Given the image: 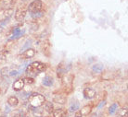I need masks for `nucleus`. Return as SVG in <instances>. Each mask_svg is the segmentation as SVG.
Wrapping results in <instances>:
<instances>
[{
  "label": "nucleus",
  "instance_id": "nucleus-1",
  "mask_svg": "<svg viewBox=\"0 0 128 117\" xmlns=\"http://www.w3.org/2000/svg\"><path fill=\"white\" fill-rule=\"evenodd\" d=\"M46 70V65L44 63L41 62H34V63L30 64L29 66L26 68V73L29 75V77L31 76H36L38 75L39 73L43 72Z\"/></svg>",
  "mask_w": 128,
  "mask_h": 117
},
{
  "label": "nucleus",
  "instance_id": "nucleus-2",
  "mask_svg": "<svg viewBox=\"0 0 128 117\" xmlns=\"http://www.w3.org/2000/svg\"><path fill=\"white\" fill-rule=\"evenodd\" d=\"M28 101H29V103L32 107L39 108L45 103L46 99L43 95L38 94V93H34V94H32L30 96Z\"/></svg>",
  "mask_w": 128,
  "mask_h": 117
},
{
  "label": "nucleus",
  "instance_id": "nucleus-3",
  "mask_svg": "<svg viewBox=\"0 0 128 117\" xmlns=\"http://www.w3.org/2000/svg\"><path fill=\"white\" fill-rule=\"evenodd\" d=\"M42 8H43V3H42L41 0H34L28 6V10L31 13L40 12Z\"/></svg>",
  "mask_w": 128,
  "mask_h": 117
},
{
  "label": "nucleus",
  "instance_id": "nucleus-4",
  "mask_svg": "<svg viewBox=\"0 0 128 117\" xmlns=\"http://www.w3.org/2000/svg\"><path fill=\"white\" fill-rule=\"evenodd\" d=\"M27 15V8L26 7H19L15 12V19L18 21H22Z\"/></svg>",
  "mask_w": 128,
  "mask_h": 117
},
{
  "label": "nucleus",
  "instance_id": "nucleus-5",
  "mask_svg": "<svg viewBox=\"0 0 128 117\" xmlns=\"http://www.w3.org/2000/svg\"><path fill=\"white\" fill-rule=\"evenodd\" d=\"M17 1L18 0H1L0 1V6L2 7V9L11 8L17 3Z\"/></svg>",
  "mask_w": 128,
  "mask_h": 117
},
{
  "label": "nucleus",
  "instance_id": "nucleus-6",
  "mask_svg": "<svg viewBox=\"0 0 128 117\" xmlns=\"http://www.w3.org/2000/svg\"><path fill=\"white\" fill-rule=\"evenodd\" d=\"M84 98L87 99V100H91V99H93L96 97V90L92 88H86V89H84Z\"/></svg>",
  "mask_w": 128,
  "mask_h": 117
},
{
  "label": "nucleus",
  "instance_id": "nucleus-7",
  "mask_svg": "<svg viewBox=\"0 0 128 117\" xmlns=\"http://www.w3.org/2000/svg\"><path fill=\"white\" fill-rule=\"evenodd\" d=\"M25 85V83H24V80L22 78L20 79H17L16 81H14L12 85V88L14 90H16V91H19V90H22L23 89V87Z\"/></svg>",
  "mask_w": 128,
  "mask_h": 117
},
{
  "label": "nucleus",
  "instance_id": "nucleus-8",
  "mask_svg": "<svg viewBox=\"0 0 128 117\" xmlns=\"http://www.w3.org/2000/svg\"><path fill=\"white\" fill-rule=\"evenodd\" d=\"M42 50H43V53L46 55V56H49V52H50V42H49V40L48 39H46L45 41H43L42 43Z\"/></svg>",
  "mask_w": 128,
  "mask_h": 117
},
{
  "label": "nucleus",
  "instance_id": "nucleus-9",
  "mask_svg": "<svg viewBox=\"0 0 128 117\" xmlns=\"http://www.w3.org/2000/svg\"><path fill=\"white\" fill-rule=\"evenodd\" d=\"M34 54H35V51L34 49H32V48H30V49H27L26 51H24L20 56L22 57V58L29 59V58H32V57L34 56Z\"/></svg>",
  "mask_w": 128,
  "mask_h": 117
},
{
  "label": "nucleus",
  "instance_id": "nucleus-10",
  "mask_svg": "<svg viewBox=\"0 0 128 117\" xmlns=\"http://www.w3.org/2000/svg\"><path fill=\"white\" fill-rule=\"evenodd\" d=\"M53 101H54V102L58 103V104H65L67 99H66L65 96H62V95H56L53 98Z\"/></svg>",
  "mask_w": 128,
  "mask_h": 117
},
{
  "label": "nucleus",
  "instance_id": "nucleus-11",
  "mask_svg": "<svg viewBox=\"0 0 128 117\" xmlns=\"http://www.w3.org/2000/svg\"><path fill=\"white\" fill-rule=\"evenodd\" d=\"M67 114V111L64 109H61V108L53 111V117H63Z\"/></svg>",
  "mask_w": 128,
  "mask_h": 117
},
{
  "label": "nucleus",
  "instance_id": "nucleus-12",
  "mask_svg": "<svg viewBox=\"0 0 128 117\" xmlns=\"http://www.w3.org/2000/svg\"><path fill=\"white\" fill-rule=\"evenodd\" d=\"M8 105L11 106V107H16L17 105L19 104V100H18L15 96H11V97H10L8 100Z\"/></svg>",
  "mask_w": 128,
  "mask_h": 117
},
{
  "label": "nucleus",
  "instance_id": "nucleus-13",
  "mask_svg": "<svg viewBox=\"0 0 128 117\" xmlns=\"http://www.w3.org/2000/svg\"><path fill=\"white\" fill-rule=\"evenodd\" d=\"M43 105H44L43 109L46 112H48V114H52L53 113V111H54V106H53V104H52L51 102H45Z\"/></svg>",
  "mask_w": 128,
  "mask_h": 117
},
{
  "label": "nucleus",
  "instance_id": "nucleus-14",
  "mask_svg": "<svg viewBox=\"0 0 128 117\" xmlns=\"http://www.w3.org/2000/svg\"><path fill=\"white\" fill-rule=\"evenodd\" d=\"M53 83H54V80H53V78H52L51 77L49 76L46 77L45 78L43 79V84L46 87H51L53 85Z\"/></svg>",
  "mask_w": 128,
  "mask_h": 117
},
{
  "label": "nucleus",
  "instance_id": "nucleus-15",
  "mask_svg": "<svg viewBox=\"0 0 128 117\" xmlns=\"http://www.w3.org/2000/svg\"><path fill=\"white\" fill-rule=\"evenodd\" d=\"M91 110H92V107L90 105H86V106H84L81 109L80 112L81 114H82V115H88L91 113Z\"/></svg>",
  "mask_w": 128,
  "mask_h": 117
},
{
  "label": "nucleus",
  "instance_id": "nucleus-16",
  "mask_svg": "<svg viewBox=\"0 0 128 117\" xmlns=\"http://www.w3.org/2000/svg\"><path fill=\"white\" fill-rule=\"evenodd\" d=\"M127 114H128L127 106L121 108V109L118 111V115L120 117H127Z\"/></svg>",
  "mask_w": 128,
  "mask_h": 117
},
{
  "label": "nucleus",
  "instance_id": "nucleus-17",
  "mask_svg": "<svg viewBox=\"0 0 128 117\" xmlns=\"http://www.w3.org/2000/svg\"><path fill=\"white\" fill-rule=\"evenodd\" d=\"M92 70H93L94 73H101L103 71V65H101V64L95 65L92 67Z\"/></svg>",
  "mask_w": 128,
  "mask_h": 117
},
{
  "label": "nucleus",
  "instance_id": "nucleus-18",
  "mask_svg": "<svg viewBox=\"0 0 128 117\" xmlns=\"http://www.w3.org/2000/svg\"><path fill=\"white\" fill-rule=\"evenodd\" d=\"M117 109H118V103H113V104H112V106L110 107L109 113L110 114H113L116 111H117Z\"/></svg>",
  "mask_w": 128,
  "mask_h": 117
},
{
  "label": "nucleus",
  "instance_id": "nucleus-19",
  "mask_svg": "<svg viewBox=\"0 0 128 117\" xmlns=\"http://www.w3.org/2000/svg\"><path fill=\"white\" fill-rule=\"evenodd\" d=\"M78 109H79V104H78V102H76V103H72V104L70 105L69 111H70V113H74V112L77 111Z\"/></svg>",
  "mask_w": 128,
  "mask_h": 117
},
{
  "label": "nucleus",
  "instance_id": "nucleus-20",
  "mask_svg": "<svg viewBox=\"0 0 128 117\" xmlns=\"http://www.w3.org/2000/svg\"><path fill=\"white\" fill-rule=\"evenodd\" d=\"M23 80H24V83H25V84H32V83L34 82V79L32 78V77L26 78H24Z\"/></svg>",
  "mask_w": 128,
  "mask_h": 117
},
{
  "label": "nucleus",
  "instance_id": "nucleus-21",
  "mask_svg": "<svg viewBox=\"0 0 128 117\" xmlns=\"http://www.w3.org/2000/svg\"><path fill=\"white\" fill-rule=\"evenodd\" d=\"M20 33H22V32H20V29H15L14 32H13V38H18L20 35Z\"/></svg>",
  "mask_w": 128,
  "mask_h": 117
},
{
  "label": "nucleus",
  "instance_id": "nucleus-22",
  "mask_svg": "<svg viewBox=\"0 0 128 117\" xmlns=\"http://www.w3.org/2000/svg\"><path fill=\"white\" fill-rule=\"evenodd\" d=\"M83 115H82V114H81V112L80 111H75L74 112V117H82Z\"/></svg>",
  "mask_w": 128,
  "mask_h": 117
},
{
  "label": "nucleus",
  "instance_id": "nucleus-23",
  "mask_svg": "<svg viewBox=\"0 0 128 117\" xmlns=\"http://www.w3.org/2000/svg\"><path fill=\"white\" fill-rule=\"evenodd\" d=\"M8 72V67H5V68H3V69L1 70V74H2V76L6 75Z\"/></svg>",
  "mask_w": 128,
  "mask_h": 117
},
{
  "label": "nucleus",
  "instance_id": "nucleus-24",
  "mask_svg": "<svg viewBox=\"0 0 128 117\" xmlns=\"http://www.w3.org/2000/svg\"><path fill=\"white\" fill-rule=\"evenodd\" d=\"M17 74H18V71H16V70H14V71H11V72H10V76H11V77L16 76Z\"/></svg>",
  "mask_w": 128,
  "mask_h": 117
},
{
  "label": "nucleus",
  "instance_id": "nucleus-25",
  "mask_svg": "<svg viewBox=\"0 0 128 117\" xmlns=\"http://www.w3.org/2000/svg\"><path fill=\"white\" fill-rule=\"evenodd\" d=\"M13 117H22V116L20 115V114H15V115H14V116H13Z\"/></svg>",
  "mask_w": 128,
  "mask_h": 117
},
{
  "label": "nucleus",
  "instance_id": "nucleus-26",
  "mask_svg": "<svg viewBox=\"0 0 128 117\" xmlns=\"http://www.w3.org/2000/svg\"><path fill=\"white\" fill-rule=\"evenodd\" d=\"M91 117H96V114H93L92 115H91Z\"/></svg>",
  "mask_w": 128,
  "mask_h": 117
},
{
  "label": "nucleus",
  "instance_id": "nucleus-27",
  "mask_svg": "<svg viewBox=\"0 0 128 117\" xmlns=\"http://www.w3.org/2000/svg\"><path fill=\"white\" fill-rule=\"evenodd\" d=\"M63 117H68V114H67V115H65V116H63Z\"/></svg>",
  "mask_w": 128,
  "mask_h": 117
},
{
  "label": "nucleus",
  "instance_id": "nucleus-28",
  "mask_svg": "<svg viewBox=\"0 0 128 117\" xmlns=\"http://www.w3.org/2000/svg\"><path fill=\"white\" fill-rule=\"evenodd\" d=\"M1 117H5V116H1Z\"/></svg>",
  "mask_w": 128,
  "mask_h": 117
},
{
  "label": "nucleus",
  "instance_id": "nucleus-29",
  "mask_svg": "<svg viewBox=\"0 0 128 117\" xmlns=\"http://www.w3.org/2000/svg\"><path fill=\"white\" fill-rule=\"evenodd\" d=\"M48 117H51V116H48Z\"/></svg>",
  "mask_w": 128,
  "mask_h": 117
}]
</instances>
